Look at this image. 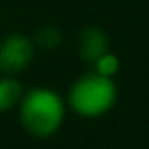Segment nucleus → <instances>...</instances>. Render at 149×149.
Instances as JSON below:
<instances>
[{
	"instance_id": "7",
	"label": "nucleus",
	"mask_w": 149,
	"mask_h": 149,
	"mask_svg": "<svg viewBox=\"0 0 149 149\" xmlns=\"http://www.w3.org/2000/svg\"><path fill=\"white\" fill-rule=\"evenodd\" d=\"M119 68H121V61L111 49L106 51L104 55H100V57L93 62V70L102 74V76H108V77H115V74L119 72Z\"/></svg>"
},
{
	"instance_id": "5",
	"label": "nucleus",
	"mask_w": 149,
	"mask_h": 149,
	"mask_svg": "<svg viewBox=\"0 0 149 149\" xmlns=\"http://www.w3.org/2000/svg\"><path fill=\"white\" fill-rule=\"evenodd\" d=\"M23 95H25V87L17 79V76L0 74V113L17 109Z\"/></svg>"
},
{
	"instance_id": "2",
	"label": "nucleus",
	"mask_w": 149,
	"mask_h": 149,
	"mask_svg": "<svg viewBox=\"0 0 149 149\" xmlns=\"http://www.w3.org/2000/svg\"><path fill=\"white\" fill-rule=\"evenodd\" d=\"M117 96H119V91H117L115 79L93 70L77 77L70 85L66 106L76 115L95 119V117L106 115L115 106Z\"/></svg>"
},
{
	"instance_id": "4",
	"label": "nucleus",
	"mask_w": 149,
	"mask_h": 149,
	"mask_svg": "<svg viewBox=\"0 0 149 149\" xmlns=\"http://www.w3.org/2000/svg\"><path fill=\"white\" fill-rule=\"evenodd\" d=\"M109 38L100 26H85L77 38V53L85 62H95L100 55L109 51Z\"/></svg>"
},
{
	"instance_id": "6",
	"label": "nucleus",
	"mask_w": 149,
	"mask_h": 149,
	"mask_svg": "<svg viewBox=\"0 0 149 149\" xmlns=\"http://www.w3.org/2000/svg\"><path fill=\"white\" fill-rule=\"evenodd\" d=\"M32 40H34V45H36V47L51 51V49H57L58 45H61L62 36H61V32H58V29H55V26H42Z\"/></svg>"
},
{
	"instance_id": "3",
	"label": "nucleus",
	"mask_w": 149,
	"mask_h": 149,
	"mask_svg": "<svg viewBox=\"0 0 149 149\" xmlns=\"http://www.w3.org/2000/svg\"><path fill=\"white\" fill-rule=\"evenodd\" d=\"M36 53L34 40L25 34H8L0 40V74H17L25 72L30 66Z\"/></svg>"
},
{
	"instance_id": "1",
	"label": "nucleus",
	"mask_w": 149,
	"mask_h": 149,
	"mask_svg": "<svg viewBox=\"0 0 149 149\" xmlns=\"http://www.w3.org/2000/svg\"><path fill=\"white\" fill-rule=\"evenodd\" d=\"M66 100L51 87H32L25 91L17 106L23 128L34 138H51L66 119Z\"/></svg>"
}]
</instances>
